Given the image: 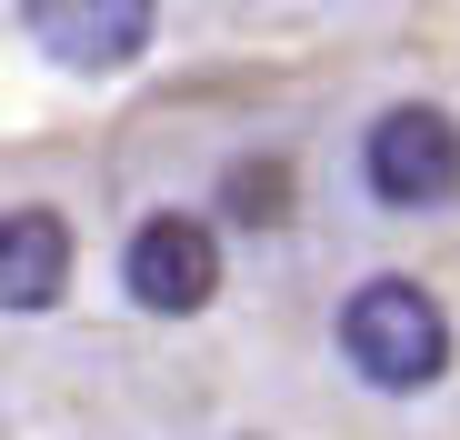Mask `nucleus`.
I'll return each instance as SVG.
<instances>
[{"label": "nucleus", "mask_w": 460, "mask_h": 440, "mask_svg": "<svg viewBox=\"0 0 460 440\" xmlns=\"http://www.w3.org/2000/svg\"><path fill=\"white\" fill-rule=\"evenodd\" d=\"M341 360H350L370 391L411 400V391H430L450 371V311L430 301L420 280L380 270V280H360L350 301H341Z\"/></svg>", "instance_id": "nucleus-1"}, {"label": "nucleus", "mask_w": 460, "mask_h": 440, "mask_svg": "<svg viewBox=\"0 0 460 440\" xmlns=\"http://www.w3.org/2000/svg\"><path fill=\"white\" fill-rule=\"evenodd\" d=\"M360 180L380 210H450L460 200V120L440 101H391L360 130Z\"/></svg>", "instance_id": "nucleus-2"}, {"label": "nucleus", "mask_w": 460, "mask_h": 440, "mask_svg": "<svg viewBox=\"0 0 460 440\" xmlns=\"http://www.w3.org/2000/svg\"><path fill=\"white\" fill-rule=\"evenodd\" d=\"M120 280H130V301H140L150 321L210 311V290H220V241H210V220L150 210L140 231H130V251H120Z\"/></svg>", "instance_id": "nucleus-3"}, {"label": "nucleus", "mask_w": 460, "mask_h": 440, "mask_svg": "<svg viewBox=\"0 0 460 440\" xmlns=\"http://www.w3.org/2000/svg\"><path fill=\"white\" fill-rule=\"evenodd\" d=\"M21 31H31L60 70L101 81V70H130V60L150 50L161 0H21Z\"/></svg>", "instance_id": "nucleus-4"}, {"label": "nucleus", "mask_w": 460, "mask_h": 440, "mask_svg": "<svg viewBox=\"0 0 460 440\" xmlns=\"http://www.w3.org/2000/svg\"><path fill=\"white\" fill-rule=\"evenodd\" d=\"M70 301V220L60 210H0V311H60Z\"/></svg>", "instance_id": "nucleus-5"}, {"label": "nucleus", "mask_w": 460, "mask_h": 440, "mask_svg": "<svg viewBox=\"0 0 460 440\" xmlns=\"http://www.w3.org/2000/svg\"><path fill=\"white\" fill-rule=\"evenodd\" d=\"M220 210L241 220V231H270V220L290 210V171H280V161H230V180H220Z\"/></svg>", "instance_id": "nucleus-6"}]
</instances>
